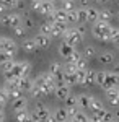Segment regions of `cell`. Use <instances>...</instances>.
Segmentation results:
<instances>
[{
	"instance_id": "ee69618b",
	"label": "cell",
	"mask_w": 119,
	"mask_h": 122,
	"mask_svg": "<svg viewBox=\"0 0 119 122\" xmlns=\"http://www.w3.org/2000/svg\"><path fill=\"white\" fill-rule=\"evenodd\" d=\"M5 10H7V7L3 5V2H0V15H3V13H5Z\"/></svg>"
},
{
	"instance_id": "8fae6325",
	"label": "cell",
	"mask_w": 119,
	"mask_h": 122,
	"mask_svg": "<svg viewBox=\"0 0 119 122\" xmlns=\"http://www.w3.org/2000/svg\"><path fill=\"white\" fill-rule=\"evenodd\" d=\"M13 83L16 85L20 91H29L34 85V80H31L29 76H21V78H16V80H11Z\"/></svg>"
},
{
	"instance_id": "c3c4849f",
	"label": "cell",
	"mask_w": 119,
	"mask_h": 122,
	"mask_svg": "<svg viewBox=\"0 0 119 122\" xmlns=\"http://www.w3.org/2000/svg\"><path fill=\"white\" fill-rule=\"evenodd\" d=\"M114 44H116V46H118V49H119V41H116V42H114Z\"/></svg>"
},
{
	"instance_id": "d6a6232c",
	"label": "cell",
	"mask_w": 119,
	"mask_h": 122,
	"mask_svg": "<svg viewBox=\"0 0 119 122\" xmlns=\"http://www.w3.org/2000/svg\"><path fill=\"white\" fill-rule=\"evenodd\" d=\"M109 41H111V42H116V41H119V28H113V26H111Z\"/></svg>"
},
{
	"instance_id": "e575fe53",
	"label": "cell",
	"mask_w": 119,
	"mask_h": 122,
	"mask_svg": "<svg viewBox=\"0 0 119 122\" xmlns=\"http://www.w3.org/2000/svg\"><path fill=\"white\" fill-rule=\"evenodd\" d=\"M7 103H8V94L3 88H0V107H3Z\"/></svg>"
},
{
	"instance_id": "ab89813d",
	"label": "cell",
	"mask_w": 119,
	"mask_h": 122,
	"mask_svg": "<svg viewBox=\"0 0 119 122\" xmlns=\"http://www.w3.org/2000/svg\"><path fill=\"white\" fill-rule=\"evenodd\" d=\"M85 72L87 70H77L75 73H77V78H78V85L82 83L83 85V81H85Z\"/></svg>"
},
{
	"instance_id": "4316f807",
	"label": "cell",
	"mask_w": 119,
	"mask_h": 122,
	"mask_svg": "<svg viewBox=\"0 0 119 122\" xmlns=\"http://www.w3.org/2000/svg\"><path fill=\"white\" fill-rule=\"evenodd\" d=\"M87 11H88V21H96L98 20L100 10H96L95 7H87Z\"/></svg>"
},
{
	"instance_id": "60d3db41",
	"label": "cell",
	"mask_w": 119,
	"mask_h": 122,
	"mask_svg": "<svg viewBox=\"0 0 119 122\" xmlns=\"http://www.w3.org/2000/svg\"><path fill=\"white\" fill-rule=\"evenodd\" d=\"M10 59H13V57H10L8 54H5V52H0V65H3L7 60H10Z\"/></svg>"
},
{
	"instance_id": "7a4b0ae2",
	"label": "cell",
	"mask_w": 119,
	"mask_h": 122,
	"mask_svg": "<svg viewBox=\"0 0 119 122\" xmlns=\"http://www.w3.org/2000/svg\"><path fill=\"white\" fill-rule=\"evenodd\" d=\"M34 83L41 86V90H43L44 96H47V94H52V93H54V90H55V80H54L51 75H49L47 72H46V73H41V75H39L36 80H34Z\"/></svg>"
},
{
	"instance_id": "7c38bea8",
	"label": "cell",
	"mask_w": 119,
	"mask_h": 122,
	"mask_svg": "<svg viewBox=\"0 0 119 122\" xmlns=\"http://www.w3.org/2000/svg\"><path fill=\"white\" fill-rule=\"evenodd\" d=\"M34 42H36L38 49H47V47L51 46V38L49 36H46V34H38V36H34V39H33Z\"/></svg>"
},
{
	"instance_id": "db71d44e",
	"label": "cell",
	"mask_w": 119,
	"mask_h": 122,
	"mask_svg": "<svg viewBox=\"0 0 119 122\" xmlns=\"http://www.w3.org/2000/svg\"><path fill=\"white\" fill-rule=\"evenodd\" d=\"M33 2H39V0H33Z\"/></svg>"
},
{
	"instance_id": "bcb514c9",
	"label": "cell",
	"mask_w": 119,
	"mask_h": 122,
	"mask_svg": "<svg viewBox=\"0 0 119 122\" xmlns=\"http://www.w3.org/2000/svg\"><path fill=\"white\" fill-rule=\"evenodd\" d=\"M3 119H5V116H3V114H0V122H3Z\"/></svg>"
},
{
	"instance_id": "f1b7e54d",
	"label": "cell",
	"mask_w": 119,
	"mask_h": 122,
	"mask_svg": "<svg viewBox=\"0 0 119 122\" xmlns=\"http://www.w3.org/2000/svg\"><path fill=\"white\" fill-rule=\"evenodd\" d=\"M72 121H73V122H90V117H88L85 112H80V111H78V112L73 116Z\"/></svg>"
},
{
	"instance_id": "277c9868",
	"label": "cell",
	"mask_w": 119,
	"mask_h": 122,
	"mask_svg": "<svg viewBox=\"0 0 119 122\" xmlns=\"http://www.w3.org/2000/svg\"><path fill=\"white\" fill-rule=\"evenodd\" d=\"M109 31L111 25L109 23H101V21H95L92 28V34L100 41H109Z\"/></svg>"
},
{
	"instance_id": "f546056e",
	"label": "cell",
	"mask_w": 119,
	"mask_h": 122,
	"mask_svg": "<svg viewBox=\"0 0 119 122\" xmlns=\"http://www.w3.org/2000/svg\"><path fill=\"white\" fill-rule=\"evenodd\" d=\"M29 93H31V96H34V98H41V96H44V93H43V90H41V86L39 85H33V88L29 90Z\"/></svg>"
},
{
	"instance_id": "ba28073f",
	"label": "cell",
	"mask_w": 119,
	"mask_h": 122,
	"mask_svg": "<svg viewBox=\"0 0 119 122\" xmlns=\"http://www.w3.org/2000/svg\"><path fill=\"white\" fill-rule=\"evenodd\" d=\"M47 73L55 80V83L64 81V67L60 65V64H57V62H52V64L49 65V72H47Z\"/></svg>"
},
{
	"instance_id": "74e56055",
	"label": "cell",
	"mask_w": 119,
	"mask_h": 122,
	"mask_svg": "<svg viewBox=\"0 0 119 122\" xmlns=\"http://www.w3.org/2000/svg\"><path fill=\"white\" fill-rule=\"evenodd\" d=\"M3 2V5L7 7V8H11V7H21V2L18 0H2Z\"/></svg>"
},
{
	"instance_id": "836d02e7",
	"label": "cell",
	"mask_w": 119,
	"mask_h": 122,
	"mask_svg": "<svg viewBox=\"0 0 119 122\" xmlns=\"http://www.w3.org/2000/svg\"><path fill=\"white\" fill-rule=\"evenodd\" d=\"M104 76H106V72H96V73H95V83L100 85V86H103Z\"/></svg>"
},
{
	"instance_id": "f35d334b",
	"label": "cell",
	"mask_w": 119,
	"mask_h": 122,
	"mask_svg": "<svg viewBox=\"0 0 119 122\" xmlns=\"http://www.w3.org/2000/svg\"><path fill=\"white\" fill-rule=\"evenodd\" d=\"M13 64H15V60H13V59H10V60H7V62H5L3 65H0V67L3 68V72H8L10 68L13 67Z\"/></svg>"
},
{
	"instance_id": "5bb4252c",
	"label": "cell",
	"mask_w": 119,
	"mask_h": 122,
	"mask_svg": "<svg viewBox=\"0 0 119 122\" xmlns=\"http://www.w3.org/2000/svg\"><path fill=\"white\" fill-rule=\"evenodd\" d=\"M11 107L13 111H21V109H28V99L25 96H20L16 99L11 101Z\"/></svg>"
},
{
	"instance_id": "ffe728a7",
	"label": "cell",
	"mask_w": 119,
	"mask_h": 122,
	"mask_svg": "<svg viewBox=\"0 0 119 122\" xmlns=\"http://www.w3.org/2000/svg\"><path fill=\"white\" fill-rule=\"evenodd\" d=\"M54 117H55V122L67 121V119H69V116H67V109H65V107H59V109H55Z\"/></svg>"
},
{
	"instance_id": "9a60e30c",
	"label": "cell",
	"mask_w": 119,
	"mask_h": 122,
	"mask_svg": "<svg viewBox=\"0 0 119 122\" xmlns=\"http://www.w3.org/2000/svg\"><path fill=\"white\" fill-rule=\"evenodd\" d=\"M73 52H75V47H72V46H69L67 42H62L60 46H59V54L62 57H65L67 60H69V57L72 56Z\"/></svg>"
},
{
	"instance_id": "7bdbcfd3",
	"label": "cell",
	"mask_w": 119,
	"mask_h": 122,
	"mask_svg": "<svg viewBox=\"0 0 119 122\" xmlns=\"http://www.w3.org/2000/svg\"><path fill=\"white\" fill-rule=\"evenodd\" d=\"M46 122H55L54 114H49V116H47V119H46Z\"/></svg>"
},
{
	"instance_id": "44dd1931",
	"label": "cell",
	"mask_w": 119,
	"mask_h": 122,
	"mask_svg": "<svg viewBox=\"0 0 119 122\" xmlns=\"http://www.w3.org/2000/svg\"><path fill=\"white\" fill-rule=\"evenodd\" d=\"M98 60H100L103 65H106V64H113V62H114V54H113V52H103V54L98 57Z\"/></svg>"
},
{
	"instance_id": "9f6ffc18",
	"label": "cell",
	"mask_w": 119,
	"mask_h": 122,
	"mask_svg": "<svg viewBox=\"0 0 119 122\" xmlns=\"http://www.w3.org/2000/svg\"><path fill=\"white\" fill-rule=\"evenodd\" d=\"M111 122H114V121H111Z\"/></svg>"
},
{
	"instance_id": "8992f818",
	"label": "cell",
	"mask_w": 119,
	"mask_h": 122,
	"mask_svg": "<svg viewBox=\"0 0 119 122\" xmlns=\"http://www.w3.org/2000/svg\"><path fill=\"white\" fill-rule=\"evenodd\" d=\"M31 8L38 11L39 15H44V16H49L52 11H54V3L52 2H49V0H39V2H33V5H31Z\"/></svg>"
},
{
	"instance_id": "8d00e7d4",
	"label": "cell",
	"mask_w": 119,
	"mask_h": 122,
	"mask_svg": "<svg viewBox=\"0 0 119 122\" xmlns=\"http://www.w3.org/2000/svg\"><path fill=\"white\" fill-rule=\"evenodd\" d=\"M13 33H15V36L21 38V36H25V34H26V28H25L23 25H20V26H16V28H13Z\"/></svg>"
},
{
	"instance_id": "681fc988",
	"label": "cell",
	"mask_w": 119,
	"mask_h": 122,
	"mask_svg": "<svg viewBox=\"0 0 119 122\" xmlns=\"http://www.w3.org/2000/svg\"><path fill=\"white\" fill-rule=\"evenodd\" d=\"M64 122H73V121H72V119H67V121H64Z\"/></svg>"
},
{
	"instance_id": "484cf974",
	"label": "cell",
	"mask_w": 119,
	"mask_h": 122,
	"mask_svg": "<svg viewBox=\"0 0 119 122\" xmlns=\"http://www.w3.org/2000/svg\"><path fill=\"white\" fill-rule=\"evenodd\" d=\"M95 54H96V52H95V47H93V46H85V47H83V52H82V56L85 57L87 60H90V59H93V57H95Z\"/></svg>"
},
{
	"instance_id": "ac0fdd59",
	"label": "cell",
	"mask_w": 119,
	"mask_h": 122,
	"mask_svg": "<svg viewBox=\"0 0 119 122\" xmlns=\"http://www.w3.org/2000/svg\"><path fill=\"white\" fill-rule=\"evenodd\" d=\"M113 16H114V13H113L111 10H100V15H98V20H96V21H101V23H109Z\"/></svg>"
},
{
	"instance_id": "2e32d148",
	"label": "cell",
	"mask_w": 119,
	"mask_h": 122,
	"mask_svg": "<svg viewBox=\"0 0 119 122\" xmlns=\"http://www.w3.org/2000/svg\"><path fill=\"white\" fill-rule=\"evenodd\" d=\"M77 107L90 109V96L88 94H78L77 96Z\"/></svg>"
},
{
	"instance_id": "816d5d0a",
	"label": "cell",
	"mask_w": 119,
	"mask_h": 122,
	"mask_svg": "<svg viewBox=\"0 0 119 122\" xmlns=\"http://www.w3.org/2000/svg\"><path fill=\"white\" fill-rule=\"evenodd\" d=\"M116 70H118V73H119V64H118V67H116Z\"/></svg>"
},
{
	"instance_id": "f5cc1de1",
	"label": "cell",
	"mask_w": 119,
	"mask_h": 122,
	"mask_svg": "<svg viewBox=\"0 0 119 122\" xmlns=\"http://www.w3.org/2000/svg\"><path fill=\"white\" fill-rule=\"evenodd\" d=\"M118 23H119V15H118Z\"/></svg>"
},
{
	"instance_id": "b9f144b4",
	"label": "cell",
	"mask_w": 119,
	"mask_h": 122,
	"mask_svg": "<svg viewBox=\"0 0 119 122\" xmlns=\"http://www.w3.org/2000/svg\"><path fill=\"white\" fill-rule=\"evenodd\" d=\"M65 109H67V116H69V119H73V116L78 112L77 107H65Z\"/></svg>"
},
{
	"instance_id": "9c48e42d",
	"label": "cell",
	"mask_w": 119,
	"mask_h": 122,
	"mask_svg": "<svg viewBox=\"0 0 119 122\" xmlns=\"http://www.w3.org/2000/svg\"><path fill=\"white\" fill-rule=\"evenodd\" d=\"M103 88L104 90H111V88H119V73H113V72H106L104 81H103Z\"/></svg>"
},
{
	"instance_id": "83f0119b",
	"label": "cell",
	"mask_w": 119,
	"mask_h": 122,
	"mask_svg": "<svg viewBox=\"0 0 119 122\" xmlns=\"http://www.w3.org/2000/svg\"><path fill=\"white\" fill-rule=\"evenodd\" d=\"M39 31H41V34H46V36L51 38V33H52V23H51V21L43 23V25H41V28H39Z\"/></svg>"
},
{
	"instance_id": "30bf717a",
	"label": "cell",
	"mask_w": 119,
	"mask_h": 122,
	"mask_svg": "<svg viewBox=\"0 0 119 122\" xmlns=\"http://www.w3.org/2000/svg\"><path fill=\"white\" fill-rule=\"evenodd\" d=\"M54 94L57 99H60V101H65V98L70 94V86L64 81H59V83H55V90H54Z\"/></svg>"
},
{
	"instance_id": "4dcf8cb0",
	"label": "cell",
	"mask_w": 119,
	"mask_h": 122,
	"mask_svg": "<svg viewBox=\"0 0 119 122\" xmlns=\"http://www.w3.org/2000/svg\"><path fill=\"white\" fill-rule=\"evenodd\" d=\"M65 104H67V107H77V96L70 93L65 98Z\"/></svg>"
},
{
	"instance_id": "cb8c5ba5",
	"label": "cell",
	"mask_w": 119,
	"mask_h": 122,
	"mask_svg": "<svg viewBox=\"0 0 119 122\" xmlns=\"http://www.w3.org/2000/svg\"><path fill=\"white\" fill-rule=\"evenodd\" d=\"M28 117H29V111H28V109L15 111V119H16V122H25Z\"/></svg>"
},
{
	"instance_id": "11a10c76",
	"label": "cell",
	"mask_w": 119,
	"mask_h": 122,
	"mask_svg": "<svg viewBox=\"0 0 119 122\" xmlns=\"http://www.w3.org/2000/svg\"><path fill=\"white\" fill-rule=\"evenodd\" d=\"M18 2H21V0H18Z\"/></svg>"
},
{
	"instance_id": "52a82bcc",
	"label": "cell",
	"mask_w": 119,
	"mask_h": 122,
	"mask_svg": "<svg viewBox=\"0 0 119 122\" xmlns=\"http://www.w3.org/2000/svg\"><path fill=\"white\" fill-rule=\"evenodd\" d=\"M0 52H5L10 57H15L18 52V44L11 38H0Z\"/></svg>"
},
{
	"instance_id": "7dc6e473",
	"label": "cell",
	"mask_w": 119,
	"mask_h": 122,
	"mask_svg": "<svg viewBox=\"0 0 119 122\" xmlns=\"http://www.w3.org/2000/svg\"><path fill=\"white\" fill-rule=\"evenodd\" d=\"M49 2H52V3H57V2H62V0H49Z\"/></svg>"
},
{
	"instance_id": "d590c367",
	"label": "cell",
	"mask_w": 119,
	"mask_h": 122,
	"mask_svg": "<svg viewBox=\"0 0 119 122\" xmlns=\"http://www.w3.org/2000/svg\"><path fill=\"white\" fill-rule=\"evenodd\" d=\"M62 8H64L65 11L75 10V3H73V0H62Z\"/></svg>"
},
{
	"instance_id": "f907efd6",
	"label": "cell",
	"mask_w": 119,
	"mask_h": 122,
	"mask_svg": "<svg viewBox=\"0 0 119 122\" xmlns=\"http://www.w3.org/2000/svg\"><path fill=\"white\" fill-rule=\"evenodd\" d=\"M0 114H3V107H0Z\"/></svg>"
},
{
	"instance_id": "603a6c76",
	"label": "cell",
	"mask_w": 119,
	"mask_h": 122,
	"mask_svg": "<svg viewBox=\"0 0 119 122\" xmlns=\"http://www.w3.org/2000/svg\"><path fill=\"white\" fill-rule=\"evenodd\" d=\"M77 20L82 21V23H87V21H88V11H87V7L77 8Z\"/></svg>"
},
{
	"instance_id": "5b68a950",
	"label": "cell",
	"mask_w": 119,
	"mask_h": 122,
	"mask_svg": "<svg viewBox=\"0 0 119 122\" xmlns=\"http://www.w3.org/2000/svg\"><path fill=\"white\" fill-rule=\"evenodd\" d=\"M0 25L11 29L16 28L21 25V15H18V13H3V15H0Z\"/></svg>"
},
{
	"instance_id": "7402d4cb",
	"label": "cell",
	"mask_w": 119,
	"mask_h": 122,
	"mask_svg": "<svg viewBox=\"0 0 119 122\" xmlns=\"http://www.w3.org/2000/svg\"><path fill=\"white\" fill-rule=\"evenodd\" d=\"M90 109H92L93 112H95V111L104 109V106H103V103H101V99H98V98H93V96H90Z\"/></svg>"
},
{
	"instance_id": "6f0895ef",
	"label": "cell",
	"mask_w": 119,
	"mask_h": 122,
	"mask_svg": "<svg viewBox=\"0 0 119 122\" xmlns=\"http://www.w3.org/2000/svg\"><path fill=\"white\" fill-rule=\"evenodd\" d=\"M118 2H119V0H118Z\"/></svg>"
},
{
	"instance_id": "e0dca14e",
	"label": "cell",
	"mask_w": 119,
	"mask_h": 122,
	"mask_svg": "<svg viewBox=\"0 0 119 122\" xmlns=\"http://www.w3.org/2000/svg\"><path fill=\"white\" fill-rule=\"evenodd\" d=\"M64 83H67L69 86L72 85H78V78L75 72H64Z\"/></svg>"
},
{
	"instance_id": "4fadbf2b",
	"label": "cell",
	"mask_w": 119,
	"mask_h": 122,
	"mask_svg": "<svg viewBox=\"0 0 119 122\" xmlns=\"http://www.w3.org/2000/svg\"><path fill=\"white\" fill-rule=\"evenodd\" d=\"M106 96L111 106H119V88H111L106 90Z\"/></svg>"
},
{
	"instance_id": "d4e9b609",
	"label": "cell",
	"mask_w": 119,
	"mask_h": 122,
	"mask_svg": "<svg viewBox=\"0 0 119 122\" xmlns=\"http://www.w3.org/2000/svg\"><path fill=\"white\" fill-rule=\"evenodd\" d=\"M95 70H90V68H87V72H85V81H83V85H93L95 83Z\"/></svg>"
},
{
	"instance_id": "3957f363",
	"label": "cell",
	"mask_w": 119,
	"mask_h": 122,
	"mask_svg": "<svg viewBox=\"0 0 119 122\" xmlns=\"http://www.w3.org/2000/svg\"><path fill=\"white\" fill-rule=\"evenodd\" d=\"M83 34H85V29H83V26H80V28H69L62 36H64V42L75 47L83 39Z\"/></svg>"
},
{
	"instance_id": "6da1fadb",
	"label": "cell",
	"mask_w": 119,
	"mask_h": 122,
	"mask_svg": "<svg viewBox=\"0 0 119 122\" xmlns=\"http://www.w3.org/2000/svg\"><path fill=\"white\" fill-rule=\"evenodd\" d=\"M29 72H31V65L25 60H21V62H15L8 72H3V76L7 81H11V80H16L21 76H28Z\"/></svg>"
},
{
	"instance_id": "d6986e66",
	"label": "cell",
	"mask_w": 119,
	"mask_h": 122,
	"mask_svg": "<svg viewBox=\"0 0 119 122\" xmlns=\"http://www.w3.org/2000/svg\"><path fill=\"white\" fill-rule=\"evenodd\" d=\"M21 47H23L25 52H34V51H38V46H36V42H34L33 39L23 41V42H21Z\"/></svg>"
},
{
	"instance_id": "f6af8a7d",
	"label": "cell",
	"mask_w": 119,
	"mask_h": 122,
	"mask_svg": "<svg viewBox=\"0 0 119 122\" xmlns=\"http://www.w3.org/2000/svg\"><path fill=\"white\" fill-rule=\"evenodd\" d=\"M95 2H98V3H106L108 0H95Z\"/></svg>"
},
{
	"instance_id": "1f68e13d",
	"label": "cell",
	"mask_w": 119,
	"mask_h": 122,
	"mask_svg": "<svg viewBox=\"0 0 119 122\" xmlns=\"http://www.w3.org/2000/svg\"><path fill=\"white\" fill-rule=\"evenodd\" d=\"M67 23H70V25H73V23H77L78 20H77V10H70V11H67V20H65Z\"/></svg>"
}]
</instances>
